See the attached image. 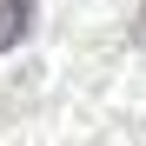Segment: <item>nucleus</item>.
Listing matches in <instances>:
<instances>
[{
    "label": "nucleus",
    "instance_id": "1",
    "mask_svg": "<svg viewBox=\"0 0 146 146\" xmlns=\"http://www.w3.org/2000/svg\"><path fill=\"white\" fill-rule=\"evenodd\" d=\"M33 33V0H0V53Z\"/></svg>",
    "mask_w": 146,
    "mask_h": 146
},
{
    "label": "nucleus",
    "instance_id": "2",
    "mask_svg": "<svg viewBox=\"0 0 146 146\" xmlns=\"http://www.w3.org/2000/svg\"><path fill=\"white\" fill-rule=\"evenodd\" d=\"M133 40H139V46H146V13H139V27H133Z\"/></svg>",
    "mask_w": 146,
    "mask_h": 146
}]
</instances>
